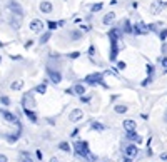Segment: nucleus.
<instances>
[{"mask_svg":"<svg viewBox=\"0 0 167 162\" xmlns=\"http://www.w3.org/2000/svg\"><path fill=\"white\" fill-rule=\"evenodd\" d=\"M74 147H75V152H77V155L94 161V157H92V155H90V152H89L87 142H82V140H79V142H75V145H74Z\"/></svg>","mask_w":167,"mask_h":162,"instance_id":"f257e3e1","label":"nucleus"},{"mask_svg":"<svg viewBox=\"0 0 167 162\" xmlns=\"http://www.w3.org/2000/svg\"><path fill=\"white\" fill-rule=\"evenodd\" d=\"M85 82L87 84H100V85L107 87L105 82H104V79H102V74H90V75L85 77Z\"/></svg>","mask_w":167,"mask_h":162,"instance_id":"f03ea898","label":"nucleus"},{"mask_svg":"<svg viewBox=\"0 0 167 162\" xmlns=\"http://www.w3.org/2000/svg\"><path fill=\"white\" fill-rule=\"evenodd\" d=\"M147 32H149V27L146 24H142V22H139V24L134 25V34H137V35H144Z\"/></svg>","mask_w":167,"mask_h":162,"instance_id":"7ed1b4c3","label":"nucleus"},{"mask_svg":"<svg viewBox=\"0 0 167 162\" xmlns=\"http://www.w3.org/2000/svg\"><path fill=\"white\" fill-rule=\"evenodd\" d=\"M47 74H49V77H50V80L54 82V84H59L60 80H62V75H60V72H55L54 69H47Z\"/></svg>","mask_w":167,"mask_h":162,"instance_id":"20e7f679","label":"nucleus"},{"mask_svg":"<svg viewBox=\"0 0 167 162\" xmlns=\"http://www.w3.org/2000/svg\"><path fill=\"white\" fill-rule=\"evenodd\" d=\"M22 104H23V107H35V100H34V97H32V94H25L23 95V100H22Z\"/></svg>","mask_w":167,"mask_h":162,"instance_id":"39448f33","label":"nucleus"},{"mask_svg":"<svg viewBox=\"0 0 167 162\" xmlns=\"http://www.w3.org/2000/svg\"><path fill=\"white\" fill-rule=\"evenodd\" d=\"M30 30H34V32H42L44 30V22H40V20H32L30 22Z\"/></svg>","mask_w":167,"mask_h":162,"instance_id":"423d86ee","label":"nucleus"},{"mask_svg":"<svg viewBox=\"0 0 167 162\" xmlns=\"http://www.w3.org/2000/svg\"><path fill=\"white\" fill-rule=\"evenodd\" d=\"M82 117H84V112H82L80 109H75V110L70 112V120H72V122H79Z\"/></svg>","mask_w":167,"mask_h":162,"instance_id":"0eeeda50","label":"nucleus"},{"mask_svg":"<svg viewBox=\"0 0 167 162\" xmlns=\"http://www.w3.org/2000/svg\"><path fill=\"white\" fill-rule=\"evenodd\" d=\"M2 117H3L7 122H10V124H17V120H19L15 115L10 114V112H7V110H2Z\"/></svg>","mask_w":167,"mask_h":162,"instance_id":"6e6552de","label":"nucleus"},{"mask_svg":"<svg viewBox=\"0 0 167 162\" xmlns=\"http://www.w3.org/2000/svg\"><path fill=\"white\" fill-rule=\"evenodd\" d=\"M137 152H139V147H137V145H134V144H130V145L125 147V154H127L129 157H135Z\"/></svg>","mask_w":167,"mask_h":162,"instance_id":"1a4fd4ad","label":"nucleus"},{"mask_svg":"<svg viewBox=\"0 0 167 162\" xmlns=\"http://www.w3.org/2000/svg\"><path fill=\"white\" fill-rule=\"evenodd\" d=\"M9 9L12 10V13H17V15H23V12H22V7H20L17 2H10Z\"/></svg>","mask_w":167,"mask_h":162,"instance_id":"9d476101","label":"nucleus"},{"mask_svg":"<svg viewBox=\"0 0 167 162\" xmlns=\"http://www.w3.org/2000/svg\"><path fill=\"white\" fill-rule=\"evenodd\" d=\"M10 24H12V27H13V29H19L20 24H22V15L13 13V15H12V20H10Z\"/></svg>","mask_w":167,"mask_h":162,"instance_id":"9b49d317","label":"nucleus"},{"mask_svg":"<svg viewBox=\"0 0 167 162\" xmlns=\"http://www.w3.org/2000/svg\"><path fill=\"white\" fill-rule=\"evenodd\" d=\"M52 9H54V7H52V3H50V2H42V3H40V10H42L44 13H50Z\"/></svg>","mask_w":167,"mask_h":162,"instance_id":"f8f14e48","label":"nucleus"},{"mask_svg":"<svg viewBox=\"0 0 167 162\" xmlns=\"http://www.w3.org/2000/svg\"><path fill=\"white\" fill-rule=\"evenodd\" d=\"M127 139H130V140H137V142H140V137L137 135V132H135V129H132V130H127Z\"/></svg>","mask_w":167,"mask_h":162,"instance_id":"ddd939ff","label":"nucleus"},{"mask_svg":"<svg viewBox=\"0 0 167 162\" xmlns=\"http://www.w3.org/2000/svg\"><path fill=\"white\" fill-rule=\"evenodd\" d=\"M119 37H120V30L119 29H112L109 32V38L110 40H119Z\"/></svg>","mask_w":167,"mask_h":162,"instance_id":"4468645a","label":"nucleus"},{"mask_svg":"<svg viewBox=\"0 0 167 162\" xmlns=\"http://www.w3.org/2000/svg\"><path fill=\"white\" fill-rule=\"evenodd\" d=\"M124 129H127V130H132V129H135V120H132V119H127V120H124Z\"/></svg>","mask_w":167,"mask_h":162,"instance_id":"2eb2a0df","label":"nucleus"},{"mask_svg":"<svg viewBox=\"0 0 167 162\" xmlns=\"http://www.w3.org/2000/svg\"><path fill=\"white\" fill-rule=\"evenodd\" d=\"M23 112H25V115L29 117V119L32 120V122H37V115L34 114V112H32L30 109H27V107H25V109H23Z\"/></svg>","mask_w":167,"mask_h":162,"instance_id":"dca6fc26","label":"nucleus"},{"mask_svg":"<svg viewBox=\"0 0 167 162\" xmlns=\"http://www.w3.org/2000/svg\"><path fill=\"white\" fill-rule=\"evenodd\" d=\"M114 19H115V13H114V12H110V13H107V15L104 17V24L109 25L110 22H114Z\"/></svg>","mask_w":167,"mask_h":162,"instance_id":"f3484780","label":"nucleus"},{"mask_svg":"<svg viewBox=\"0 0 167 162\" xmlns=\"http://www.w3.org/2000/svg\"><path fill=\"white\" fill-rule=\"evenodd\" d=\"M124 32H127V34L134 32V29H132V25H130V22H129V20H125V22H124Z\"/></svg>","mask_w":167,"mask_h":162,"instance_id":"a211bd4d","label":"nucleus"},{"mask_svg":"<svg viewBox=\"0 0 167 162\" xmlns=\"http://www.w3.org/2000/svg\"><path fill=\"white\" fill-rule=\"evenodd\" d=\"M115 112L117 114H124V112H127V107L125 105H115Z\"/></svg>","mask_w":167,"mask_h":162,"instance_id":"6ab92c4d","label":"nucleus"},{"mask_svg":"<svg viewBox=\"0 0 167 162\" xmlns=\"http://www.w3.org/2000/svg\"><path fill=\"white\" fill-rule=\"evenodd\" d=\"M22 85H23V82H22V80H17V82L12 84V89H13V90H19V89H22Z\"/></svg>","mask_w":167,"mask_h":162,"instance_id":"aec40b11","label":"nucleus"},{"mask_svg":"<svg viewBox=\"0 0 167 162\" xmlns=\"http://www.w3.org/2000/svg\"><path fill=\"white\" fill-rule=\"evenodd\" d=\"M39 94H45V90H47V85L45 84H40V85H37V89H35Z\"/></svg>","mask_w":167,"mask_h":162,"instance_id":"412c9836","label":"nucleus"},{"mask_svg":"<svg viewBox=\"0 0 167 162\" xmlns=\"http://www.w3.org/2000/svg\"><path fill=\"white\" fill-rule=\"evenodd\" d=\"M74 90L79 94V95H82V94H85V89H84V85H75L74 87Z\"/></svg>","mask_w":167,"mask_h":162,"instance_id":"4be33fe9","label":"nucleus"},{"mask_svg":"<svg viewBox=\"0 0 167 162\" xmlns=\"http://www.w3.org/2000/svg\"><path fill=\"white\" fill-rule=\"evenodd\" d=\"M59 147L62 149V151H64V152H69V151H70V145H69L67 142H62V144L59 145Z\"/></svg>","mask_w":167,"mask_h":162,"instance_id":"5701e85b","label":"nucleus"},{"mask_svg":"<svg viewBox=\"0 0 167 162\" xmlns=\"http://www.w3.org/2000/svg\"><path fill=\"white\" fill-rule=\"evenodd\" d=\"M49 38H50V32H47V34H44V35L40 37V44H45V42H47Z\"/></svg>","mask_w":167,"mask_h":162,"instance_id":"b1692460","label":"nucleus"},{"mask_svg":"<svg viewBox=\"0 0 167 162\" xmlns=\"http://www.w3.org/2000/svg\"><path fill=\"white\" fill-rule=\"evenodd\" d=\"M92 129H95V130H104V125L99 124V122H94V124H92Z\"/></svg>","mask_w":167,"mask_h":162,"instance_id":"393cba45","label":"nucleus"},{"mask_svg":"<svg viewBox=\"0 0 167 162\" xmlns=\"http://www.w3.org/2000/svg\"><path fill=\"white\" fill-rule=\"evenodd\" d=\"M59 25H62V22H59V24H55V22H49V29L50 30H54V29H57Z\"/></svg>","mask_w":167,"mask_h":162,"instance_id":"a878e982","label":"nucleus"},{"mask_svg":"<svg viewBox=\"0 0 167 162\" xmlns=\"http://www.w3.org/2000/svg\"><path fill=\"white\" fill-rule=\"evenodd\" d=\"M100 9H102V3H95V5H92V12H99Z\"/></svg>","mask_w":167,"mask_h":162,"instance_id":"bb28decb","label":"nucleus"},{"mask_svg":"<svg viewBox=\"0 0 167 162\" xmlns=\"http://www.w3.org/2000/svg\"><path fill=\"white\" fill-rule=\"evenodd\" d=\"M0 102H2V104H5V105H9V104H10L9 97H0Z\"/></svg>","mask_w":167,"mask_h":162,"instance_id":"cd10ccee","label":"nucleus"},{"mask_svg":"<svg viewBox=\"0 0 167 162\" xmlns=\"http://www.w3.org/2000/svg\"><path fill=\"white\" fill-rule=\"evenodd\" d=\"M80 35H82L80 32H72V35H70V37H72V38H75V40H77V38H80Z\"/></svg>","mask_w":167,"mask_h":162,"instance_id":"c85d7f7f","label":"nucleus"},{"mask_svg":"<svg viewBox=\"0 0 167 162\" xmlns=\"http://www.w3.org/2000/svg\"><path fill=\"white\" fill-rule=\"evenodd\" d=\"M147 74H149V75H152V74H154V65H150V64L147 65Z\"/></svg>","mask_w":167,"mask_h":162,"instance_id":"c756f323","label":"nucleus"},{"mask_svg":"<svg viewBox=\"0 0 167 162\" xmlns=\"http://www.w3.org/2000/svg\"><path fill=\"white\" fill-rule=\"evenodd\" d=\"M166 37H167V29H164L162 32H160V38H162V40H166Z\"/></svg>","mask_w":167,"mask_h":162,"instance_id":"7c9ffc66","label":"nucleus"},{"mask_svg":"<svg viewBox=\"0 0 167 162\" xmlns=\"http://www.w3.org/2000/svg\"><path fill=\"white\" fill-rule=\"evenodd\" d=\"M150 80H152V75H149L147 79H146V80L142 82V85H147V84H149V82H150Z\"/></svg>","mask_w":167,"mask_h":162,"instance_id":"2f4dec72","label":"nucleus"},{"mask_svg":"<svg viewBox=\"0 0 167 162\" xmlns=\"http://www.w3.org/2000/svg\"><path fill=\"white\" fill-rule=\"evenodd\" d=\"M117 67L120 69V70H124V69H125V62H119V64H117Z\"/></svg>","mask_w":167,"mask_h":162,"instance_id":"473e14b6","label":"nucleus"},{"mask_svg":"<svg viewBox=\"0 0 167 162\" xmlns=\"http://www.w3.org/2000/svg\"><path fill=\"white\" fill-rule=\"evenodd\" d=\"M79 55H80L79 52H72V54H70V58H77Z\"/></svg>","mask_w":167,"mask_h":162,"instance_id":"72a5a7b5","label":"nucleus"},{"mask_svg":"<svg viewBox=\"0 0 167 162\" xmlns=\"http://www.w3.org/2000/svg\"><path fill=\"white\" fill-rule=\"evenodd\" d=\"M160 64H162V67H166V69H167V57L162 58V60H160Z\"/></svg>","mask_w":167,"mask_h":162,"instance_id":"f704fd0d","label":"nucleus"},{"mask_svg":"<svg viewBox=\"0 0 167 162\" xmlns=\"http://www.w3.org/2000/svg\"><path fill=\"white\" fill-rule=\"evenodd\" d=\"M160 159H162V161H167V152H162V154H160Z\"/></svg>","mask_w":167,"mask_h":162,"instance_id":"c9c22d12","label":"nucleus"},{"mask_svg":"<svg viewBox=\"0 0 167 162\" xmlns=\"http://www.w3.org/2000/svg\"><path fill=\"white\" fill-rule=\"evenodd\" d=\"M0 162H7V157H5V155H2V154H0Z\"/></svg>","mask_w":167,"mask_h":162,"instance_id":"e433bc0d","label":"nucleus"},{"mask_svg":"<svg viewBox=\"0 0 167 162\" xmlns=\"http://www.w3.org/2000/svg\"><path fill=\"white\" fill-rule=\"evenodd\" d=\"M22 162H34V161H32L30 157H27V155H25V159H23V161H22Z\"/></svg>","mask_w":167,"mask_h":162,"instance_id":"4c0bfd02","label":"nucleus"},{"mask_svg":"<svg viewBox=\"0 0 167 162\" xmlns=\"http://www.w3.org/2000/svg\"><path fill=\"white\" fill-rule=\"evenodd\" d=\"M124 162H132V161H130V157H129V155H127V157L124 159Z\"/></svg>","mask_w":167,"mask_h":162,"instance_id":"58836bf2","label":"nucleus"},{"mask_svg":"<svg viewBox=\"0 0 167 162\" xmlns=\"http://www.w3.org/2000/svg\"><path fill=\"white\" fill-rule=\"evenodd\" d=\"M159 2H160L162 5H167V0H159Z\"/></svg>","mask_w":167,"mask_h":162,"instance_id":"ea45409f","label":"nucleus"},{"mask_svg":"<svg viewBox=\"0 0 167 162\" xmlns=\"http://www.w3.org/2000/svg\"><path fill=\"white\" fill-rule=\"evenodd\" d=\"M50 162H59V161H57L55 157H52V159H50Z\"/></svg>","mask_w":167,"mask_h":162,"instance_id":"a19ab883","label":"nucleus"},{"mask_svg":"<svg viewBox=\"0 0 167 162\" xmlns=\"http://www.w3.org/2000/svg\"><path fill=\"white\" fill-rule=\"evenodd\" d=\"M0 62H2V55H0Z\"/></svg>","mask_w":167,"mask_h":162,"instance_id":"79ce46f5","label":"nucleus"}]
</instances>
